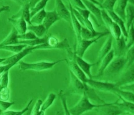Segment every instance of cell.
Here are the masks:
<instances>
[{
	"label": "cell",
	"instance_id": "obj_31",
	"mask_svg": "<svg viewBox=\"0 0 134 115\" xmlns=\"http://www.w3.org/2000/svg\"><path fill=\"white\" fill-rule=\"evenodd\" d=\"M55 99L56 95L54 93H50L48 95L47 99L42 104L40 110V115H44L47 108H49L53 105Z\"/></svg>",
	"mask_w": 134,
	"mask_h": 115
},
{
	"label": "cell",
	"instance_id": "obj_13",
	"mask_svg": "<svg viewBox=\"0 0 134 115\" xmlns=\"http://www.w3.org/2000/svg\"><path fill=\"white\" fill-rule=\"evenodd\" d=\"M74 58L77 64L80 68L82 71L86 75L88 78L89 79L92 78V75L91 73V68L96 65V62L94 63H89L74 53Z\"/></svg>",
	"mask_w": 134,
	"mask_h": 115
},
{
	"label": "cell",
	"instance_id": "obj_24",
	"mask_svg": "<svg viewBox=\"0 0 134 115\" xmlns=\"http://www.w3.org/2000/svg\"><path fill=\"white\" fill-rule=\"evenodd\" d=\"M125 22L128 32L132 24L134 23V6L131 3L127 4L126 9Z\"/></svg>",
	"mask_w": 134,
	"mask_h": 115
},
{
	"label": "cell",
	"instance_id": "obj_20",
	"mask_svg": "<svg viewBox=\"0 0 134 115\" xmlns=\"http://www.w3.org/2000/svg\"><path fill=\"white\" fill-rule=\"evenodd\" d=\"M114 102L116 106L121 108L124 113L134 115V103L127 101L120 97Z\"/></svg>",
	"mask_w": 134,
	"mask_h": 115
},
{
	"label": "cell",
	"instance_id": "obj_41",
	"mask_svg": "<svg viewBox=\"0 0 134 115\" xmlns=\"http://www.w3.org/2000/svg\"><path fill=\"white\" fill-rule=\"evenodd\" d=\"M59 95L60 99L61 102H62V105L63 106V108L64 110L65 114L66 115H70V112H69V109L67 107V98H66V95L63 93V90H61L59 94Z\"/></svg>",
	"mask_w": 134,
	"mask_h": 115
},
{
	"label": "cell",
	"instance_id": "obj_5",
	"mask_svg": "<svg viewBox=\"0 0 134 115\" xmlns=\"http://www.w3.org/2000/svg\"><path fill=\"white\" fill-rule=\"evenodd\" d=\"M101 16L102 21L109 29L110 34L114 39H118L122 35L120 27L114 22L109 16L106 10H101Z\"/></svg>",
	"mask_w": 134,
	"mask_h": 115
},
{
	"label": "cell",
	"instance_id": "obj_34",
	"mask_svg": "<svg viewBox=\"0 0 134 115\" xmlns=\"http://www.w3.org/2000/svg\"><path fill=\"white\" fill-rule=\"evenodd\" d=\"M9 70L5 71L0 75V93L5 88H8Z\"/></svg>",
	"mask_w": 134,
	"mask_h": 115
},
{
	"label": "cell",
	"instance_id": "obj_45",
	"mask_svg": "<svg viewBox=\"0 0 134 115\" xmlns=\"http://www.w3.org/2000/svg\"><path fill=\"white\" fill-rule=\"evenodd\" d=\"M70 3L74 7H78L82 9H86L82 0H69Z\"/></svg>",
	"mask_w": 134,
	"mask_h": 115
},
{
	"label": "cell",
	"instance_id": "obj_51",
	"mask_svg": "<svg viewBox=\"0 0 134 115\" xmlns=\"http://www.w3.org/2000/svg\"><path fill=\"white\" fill-rule=\"evenodd\" d=\"M12 1H13L17 3V4H19V5H22L23 4V3L22 2L21 0H12Z\"/></svg>",
	"mask_w": 134,
	"mask_h": 115
},
{
	"label": "cell",
	"instance_id": "obj_28",
	"mask_svg": "<svg viewBox=\"0 0 134 115\" xmlns=\"http://www.w3.org/2000/svg\"><path fill=\"white\" fill-rule=\"evenodd\" d=\"M114 94L127 101L134 103V93L131 91L118 88Z\"/></svg>",
	"mask_w": 134,
	"mask_h": 115
},
{
	"label": "cell",
	"instance_id": "obj_1",
	"mask_svg": "<svg viewBox=\"0 0 134 115\" xmlns=\"http://www.w3.org/2000/svg\"><path fill=\"white\" fill-rule=\"evenodd\" d=\"M50 49L49 46L47 43L38 45L35 46H27L26 47L24 48L21 51L7 58V59L2 62V65H8L9 68L11 69L13 68L15 65L21 61L24 57L28 55L31 53L34 50L36 49Z\"/></svg>",
	"mask_w": 134,
	"mask_h": 115
},
{
	"label": "cell",
	"instance_id": "obj_49",
	"mask_svg": "<svg viewBox=\"0 0 134 115\" xmlns=\"http://www.w3.org/2000/svg\"><path fill=\"white\" fill-rule=\"evenodd\" d=\"M10 7L9 6H3L0 8V13H1L3 12H6V11H10Z\"/></svg>",
	"mask_w": 134,
	"mask_h": 115
},
{
	"label": "cell",
	"instance_id": "obj_11",
	"mask_svg": "<svg viewBox=\"0 0 134 115\" xmlns=\"http://www.w3.org/2000/svg\"><path fill=\"white\" fill-rule=\"evenodd\" d=\"M60 19L66 21L71 24V15L62 0H55V10Z\"/></svg>",
	"mask_w": 134,
	"mask_h": 115
},
{
	"label": "cell",
	"instance_id": "obj_55",
	"mask_svg": "<svg viewBox=\"0 0 134 115\" xmlns=\"http://www.w3.org/2000/svg\"><path fill=\"white\" fill-rule=\"evenodd\" d=\"M100 1L101 2V3L103 2V1L104 0H100Z\"/></svg>",
	"mask_w": 134,
	"mask_h": 115
},
{
	"label": "cell",
	"instance_id": "obj_6",
	"mask_svg": "<svg viewBox=\"0 0 134 115\" xmlns=\"http://www.w3.org/2000/svg\"><path fill=\"white\" fill-rule=\"evenodd\" d=\"M86 83L94 89H96L101 92H110L114 94L115 90L118 88L115 83L109 81H102L93 80V78L87 80Z\"/></svg>",
	"mask_w": 134,
	"mask_h": 115
},
{
	"label": "cell",
	"instance_id": "obj_39",
	"mask_svg": "<svg viewBox=\"0 0 134 115\" xmlns=\"http://www.w3.org/2000/svg\"><path fill=\"white\" fill-rule=\"evenodd\" d=\"M127 33L128 36L127 38V47L128 49L134 44V23L132 24Z\"/></svg>",
	"mask_w": 134,
	"mask_h": 115
},
{
	"label": "cell",
	"instance_id": "obj_53",
	"mask_svg": "<svg viewBox=\"0 0 134 115\" xmlns=\"http://www.w3.org/2000/svg\"><path fill=\"white\" fill-rule=\"evenodd\" d=\"M129 2H130V3L133 4L134 6V0H129Z\"/></svg>",
	"mask_w": 134,
	"mask_h": 115
},
{
	"label": "cell",
	"instance_id": "obj_54",
	"mask_svg": "<svg viewBox=\"0 0 134 115\" xmlns=\"http://www.w3.org/2000/svg\"><path fill=\"white\" fill-rule=\"evenodd\" d=\"M21 1H22V2L23 3H24V2H26V1H27V0H21Z\"/></svg>",
	"mask_w": 134,
	"mask_h": 115
},
{
	"label": "cell",
	"instance_id": "obj_18",
	"mask_svg": "<svg viewBox=\"0 0 134 115\" xmlns=\"http://www.w3.org/2000/svg\"><path fill=\"white\" fill-rule=\"evenodd\" d=\"M60 20L55 11L46 12V15L43 20L42 25L46 28L47 31L52 27L58 21Z\"/></svg>",
	"mask_w": 134,
	"mask_h": 115
},
{
	"label": "cell",
	"instance_id": "obj_27",
	"mask_svg": "<svg viewBox=\"0 0 134 115\" xmlns=\"http://www.w3.org/2000/svg\"><path fill=\"white\" fill-rule=\"evenodd\" d=\"M27 30L32 31L38 38L43 37L44 34L47 32L46 28L42 25H28Z\"/></svg>",
	"mask_w": 134,
	"mask_h": 115
},
{
	"label": "cell",
	"instance_id": "obj_15",
	"mask_svg": "<svg viewBox=\"0 0 134 115\" xmlns=\"http://www.w3.org/2000/svg\"><path fill=\"white\" fill-rule=\"evenodd\" d=\"M113 41L114 38L111 35L107 38V40L105 41L104 44L103 45L99 52L96 62V65H99L102 59L112 50Z\"/></svg>",
	"mask_w": 134,
	"mask_h": 115
},
{
	"label": "cell",
	"instance_id": "obj_43",
	"mask_svg": "<svg viewBox=\"0 0 134 115\" xmlns=\"http://www.w3.org/2000/svg\"><path fill=\"white\" fill-rule=\"evenodd\" d=\"M15 102H8L0 100V110L3 112L7 111L8 108L13 105Z\"/></svg>",
	"mask_w": 134,
	"mask_h": 115
},
{
	"label": "cell",
	"instance_id": "obj_36",
	"mask_svg": "<svg viewBox=\"0 0 134 115\" xmlns=\"http://www.w3.org/2000/svg\"><path fill=\"white\" fill-rule=\"evenodd\" d=\"M49 0H41L35 7L30 10V16L31 18L38 12L40 10L45 9V7L47 4V2Z\"/></svg>",
	"mask_w": 134,
	"mask_h": 115
},
{
	"label": "cell",
	"instance_id": "obj_21",
	"mask_svg": "<svg viewBox=\"0 0 134 115\" xmlns=\"http://www.w3.org/2000/svg\"><path fill=\"white\" fill-rule=\"evenodd\" d=\"M84 6L87 10L94 15L95 17L99 21H102L101 16V10L99 8L97 7L93 2L89 0H82ZM103 22V21H102Z\"/></svg>",
	"mask_w": 134,
	"mask_h": 115
},
{
	"label": "cell",
	"instance_id": "obj_7",
	"mask_svg": "<svg viewBox=\"0 0 134 115\" xmlns=\"http://www.w3.org/2000/svg\"><path fill=\"white\" fill-rule=\"evenodd\" d=\"M109 34V31H105L103 34H101L98 37L93 39H84L82 38L80 40L76 42V48L75 52V54L81 57H83L85 52L87 51V49L91 45L95 43H96L101 38Z\"/></svg>",
	"mask_w": 134,
	"mask_h": 115
},
{
	"label": "cell",
	"instance_id": "obj_29",
	"mask_svg": "<svg viewBox=\"0 0 134 115\" xmlns=\"http://www.w3.org/2000/svg\"><path fill=\"white\" fill-rule=\"evenodd\" d=\"M47 36L42 38H37L32 40H19L18 44H25L29 46H35L47 42Z\"/></svg>",
	"mask_w": 134,
	"mask_h": 115
},
{
	"label": "cell",
	"instance_id": "obj_4",
	"mask_svg": "<svg viewBox=\"0 0 134 115\" xmlns=\"http://www.w3.org/2000/svg\"><path fill=\"white\" fill-rule=\"evenodd\" d=\"M127 63V61L125 56L114 57L105 70L104 74L107 76H113L121 73L126 67Z\"/></svg>",
	"mask_w": 134,
	"mask_h": 115
},
{
	"label": "cell",
	"instance_id": "obj_48",
	"mask_svg": "<svg viewBox=\"0 0 134 115\" xmlns=\"http://www.w3.org/2000/svg\"><path fill=\"white\" fill-rule=\"evenodd\" d=\"M10 68L8 65H2L0 66V75H2L5 71L10 70Z\"/></svg>",
	"mask_w": 134,
	"mask_h": 115
},
{
	"label": "cell",
	"instance_id": "obj_2",
	"mask_svg": "<svg viewBox=\"0 0 134 115\" xmlns=\"http://www.w3.org/2000/svg\"><path fill=\"white\" fill-rule=\"evenodd\" d=\"M94 104L90 101L89 98L86 95H82V97L74 107L69 109L70 115H81L84 113L102 106L103 104Z\"/></svg>",
	"mask_w": 134,
	"mask_h": 115
},
{
	"label": "cell",
	"instance_id": "obj_50",
	"mask_svg": "<svg viewBox=\"0 0 134 115\" xmlns=\"http://www.w3.org/2000/svg\"><path fill=\"white\" fill-rule=\"evenodd\" d=\"M92 2H93V3H94L95 5H96L97 6H99V7H100L101 8V4L99 2H98V1L97 0H89Z\"/></svg>",
	"mask_w": 134,
	"mask_h": 115
},
{
	"label": "cell",
	"instance_id": "obj_10",
	"mask_svg": "<svg viewBox=\"0 0 134 115\" xmlns=\"http://www.w3.org/2000/svg\"><path fill=\"white\" fill-rule=\"evenodd\" d=\"M113 41V49L114 51L115 57H121L125 56L127 49V47L126 38L122 35L118 39H114Z\"/></svg>",
	"mask_w": 134,
	"mask_h": 115
},
{
	"label": "cell",
	"instance_id": "obj_37",
	"mask_svg": "<svg viewBox=\"0 0 134 115\" xmlns=\"http://www.w3.org/2000/svg\"><path fill=\"white\" fill-rule=\"evenodd\" d=\"M118 0H104L101 3V9L107 11H114Z\"/></svg>",
	"mask_w": 134,
	"mask_h": 115
},
{
	"label": "cell",
	"instance_id": "obj_33",
	"mask_svg": "<svg viewBox=\"0 0 134 115\" xmlns=\"http://www.w3.org/2000/svg\"><path fill=\"white\" fill-rule=\"evenodd\" d=\"M46 15V11L45 9H43L34 15L31 18L30 22L31 24L34 25H40L42 24L43 20Z\"/></svg>",
	"mask_w": 134,
	"mask_h": 115
},
{
	"label": "cell",
	"instance_id": "obj_17",
	"mask_svg": "<svg viewBox=\"0 0 134 115\" xmlns=\"http://www.w3.org/2000/svg\"><path fill=\"white\" fill-rule=\"evenodd\" d=\"M8 21L13 25V27L16 29L18 34H23L27 31L28 24L23 18L16 19L10 18Z\"/></svg>",
	"mask_w": 134,
	"mask_h": 115
},
{
	"label": "cell",
	"instance_id": "obj_35",
	"mask_svg": "<svg viewBox=\"0 0 134 115\" xmlns=\"http://www.w3.org/2000/svg\"><path fill=\"white\" fill-rule=\"evenodd\" d=\"M33 100H31L29 102H28V105L26 107L23 109H22L21 111H6L4 112H2V114L1 115H21L24 114L25 113H26L27 111L29 110V108Z\"/></svg>",
	"mask_w": 134,
	"mask_h": 115
},
{
	"label": "cell",
	"instance_id": "obj_14",
	"mask_svg": "<svg viewBox=\"0 0 134 115\" xmlns=\"http://www.w3.org/2000/svg\"><path fill=\"white\" fill-rule=\"evenodd\" d=\"M11 18L14 19L23 18L26 21L28 25L31 24L30 22V8L28 0L23 3V4L21 5V8L20 10L16 14L12 16Z\"/></svg>",
	"mask_w": 134,
	"mask_h": 115
},
{
	"label": "cell",
	"instance_id": "obj_44",
	"mask_svg": "<svg viewBox=\"0 0 134 115\" xmlns=\"http://www.w3.org/2000/svg\"><path fill=\"white\" fill-rule=\"evenodd\" d=\"M10 90L9 88H5L0 93L1 100L5 101H8L10 98Z\"/></svg>",
	"mask_w": 134,
	"mask_h": 115
},
{
	"label": "cell",
	"instance_id": "obj_40",
	"mask_svg": "<svg viewBox=\"0 0 134 115\" xmlns=\"http://www.w3.org/2000/svg\"><path fill=\"white\" fill-rule=\"evenodd\" d=\"M18 38L19 40H32L38 37L32 31H28L23 34H18Z\"/></svg>",
	"mask_w": 134,
	"mask_h": 115
},
{
	"label": "cell",
	"instance_id": "obj_46",
	"mask_svg": "<svg viewBox=\"0 0 134 115\" xmlns=\"http://www.w3.org/2000/svg\"><path fill=\"white\" fill-rule=\"evenodd\" d=\"M119 88H121V89L131 91V92H132L134 93V82L132 83L131 84H129L121 86V87H120Z\"/></svg>",
	"mask_w": 134,
	"mask_h": 115
},
{
	"label": "cell",
	"instance_id": "obj_47",
	"mask_svg": "<svg viewBox=\"0 0 134 115\" xmlns=\"http://www.w3.org/2000/svg\"><path fill=\"white\" fill-rule=\"evenodd\" d=\"M28 1L30 6V10H31L32 8H34V7L36 6V5L41 0H28Z\"/></svg>",
	"mask_w": 134,
	"mask_h": 115
},
{
	"label": "cell",
	"instance_id": "obj_42",
	"mask_svg": "<svg viewBox=\"0 0 134 115\" xmlns=\"http://www.w3.org/2000/svg\"><path fill=\"white\" fill-rule=\"evenodd\" d=\"M43 102L41 100H38L32 108L31 114V115H40V110Z\"/></svg>",
	"mask_w": 134,
	"mask_h": 115
},
{
	"label": "cell",
	"instance_id": "obj_23",
	"mask_svg": "<svg viewBox=\"0 0 134 115\" xmlns=\"http://www.w3.org/2000/svg\"><path fill=\"white\" fill-rule=\"evenodd\" d=\"M75 8L83 18H84V22H85V27L88 28L89 30H91L92 32H96V31L94 29L93 25L91 22V20L89 19L90 16V12L87 10V9H82L78 7H74Z\"/></svg>",
	"mask_w": 134,
	"mask_h": 115
},
{
	"label": "cell",
	"instance_id": "obj_9",
	"mask_svg": "<svg viewBox=\"0 0 134 115\" xmlns=\"http://www.w3.org/2000/svg\"><path fill=\"white\" fill-rule=\"evenodd\" d=\"M97 113L101 115H119L122 114L124 112L121 110L115 102L104 103L102 106L96 108Z\"/></svg>",
	"mask_w": 134,
	"mask_h": 115
},
{
	"label": "cell",
	"instance_id": "obj_22",
	"mask_svg": "<svg viewBox=\"0 0 134 115\" xmlns=\"http://www.w3.org/2000/svg\"><path fill=\"white\" fill-rule=\"evenodd\" d=\"M107 12L109 15V16L111 17V18L113 19V20L120 27L121 30L122 31V35L126 38V40H127L128 33H127V28L126 27L125 21L123 20L118 14L115 13L114 11H107Z\"/></svg>",
	"mask_w": 134,
	"mask_h": 115
},
{
	"label": "cell",
	"instance_id": "obj_8",
	"mask_svg": "<svg viewBox=\"0 0 134 115\" xmlns=\"http://www.w3.org/2000/svg\"><path fill=\"white\" fill-rule=\"evenodd\" d=\"M134 82V62L121 72L118 81L115 82L117 87L127 85Z\"/></svg>",
	"mask_w": 134,
	"mask_h": 115
},
{
	"label": "cell",
	"instance_id": "obj_16",
	"mask_svg": "<svg viewBox=\"0 0 134 115\" xmlns=\"http://www.w3.org/2000/svg\"><path fill=\"white\" fill-rule=\"evenodd\" d=\"M114 51L112 49V50L102 59L100 62L99 63V68L96 75L97 77H99L103 75L105 70L110 63L114 59Z\"/></svg>",
	"mask_w": 134,
	"mask_h": 115
},
{
	"label": "cell",
	"instance_id": "obj_25",
	"mask_svg": "<svg viewBox=\"0 0 134 115\" xmlns=\"http://www.w3.org/2000/svg\"><path fill=\"white\" fill-rule=\"evenodd\" d=\"M18 33L16 29L12 27V30L10 34H9L6 38L0 43V46L7 45H13L18 44L19 39L18 38Z\"/></svg>",
	"mask_w": 134,
	"mask_h": 115
},
{
	"label": "cell",
	"instance_id": "obj_32",
	"mask_svg": "<svg viewBox=\"0 0 134 115\" xmlns=\"http://www.w3.org/2000/svg\"><path fill=\"white\" fill-rule=\"evenodd\" d=\"M27 45L23 44H17L13 45H7L0 46V50H3L7 51L12 52L15 53H18L21 51L24 48L26 47Z\"/></svg>",
	"mask_w": 134,
	"mask_h": 115
},
{
	"label": "cell",
	"instance_id": "obj_19",
	"mask_svg": "<svg viewBox=\"0 0 134 115\" xmlns=\"http://www.w3.org/2000/svg\"><path fill=\"white\" fill-rule=\"evenodd\" d=\"M69 7H70V11L71 15V25H72L73 29H74L76 37V42L82 39L81 36V29L82 26H81L80 23L77 20V18L76 17L75 15H74L73 11V6L72 5L69 3Z\"/></svg>",
	"mask_w": 134,
	"mask_h": 115
},
{
	"label": "cell",
	"instance_id": "obj_26",
	"mask_svg": "<svg viewBox=\"0 0 134 115\" xmlns=\"http://www.w3.org/2000/svg\"><path fill=\"white\" fill-rule=\"evenodd\" d=\"M129 0H118L116 6L114 7V12L118 14L123 20L125 21L126 9L128 4Z\"/></svg>",
	"mask_w": 134,
	"mask_h": 115
},
{
	"label": "cell",
	"instance_id": "obj_30",
	"mask_svg": "<svg viewBox=\"0 0 134 115\" xmlns=\"http://www.w3.org/2000/svg\"><path fill=\"white\" fill-rule=\"evenodd\" d=\"M105 32H92L89 30L86 27H82L81 36L82 39H91L98 37L101 34H103Z\"/></svg>",
	"mask_w": 134,
	"mask_h": 115
},
{
	"label": "cell",
	"instance_id": "obj_3",
	"mask_svg": "<svg viewBox=\"0 0 134 115\" xmlns=\"http://www.w3.org/2000/svg\"><path fill=\"white\" fill-rule=\"evenodd\" d=\"M66 59H60L57 61L53 62H47V61H41L36 63H27L24 61H21L18 62L19 68L21 70H31L36 71H41L53 68L54 66L59 63L66 61Z\"/></svg>",
	"mask_w": 134,
	"mask_h": 115
},
{
	"label": "cell",
	"instance_id": "obj_38",
	"mask_svg": "<svg viewBox=\"0 0 134 115\" xmlns=\"http://www.w3.org/2000/svg\"><path fill=\"white\" fill-rule=\"evenodd\" d=\"M125 56L127 61L126 68L130 66L134 62V44L127 49Z\"/></svg>",
	"mask_w": 134,
	"mask_h": 115
},
{
	"label": "cell",
	"instance_id": "obj_52",
	"mask_svg": "<svg viewBox=\"0 0 134 115\" xmlns=\"http://www.w3.org/2000/svg\"><path fill=\"white\" fill-rule=\"evenodd\" d=\"M7 58H0V64H1L2 62L5 61Z\"/></svg>",
	"mask_w": 134,
	"mask_h": 115
},
{
	"label": "cell",
	"instance_id": "obj_12",
	"mask_svg": "<svg viewBox=\"0 0 134 115\" xmlns=\"http://www.w3.org/2000/svg\"><path fill=\"white\" fill-rule=\"evenodd\" d=\"M66 61L67 62L68 66L70 69V70L71 71L72 73L77 77H78L79 80H80L81 81L86 83V81L88 79V78L75 61V59L74 58V57L73 59H66Z\"/></svg>",
	"mask_w": 134,
	"mask_h": 115
}]
</instances>
